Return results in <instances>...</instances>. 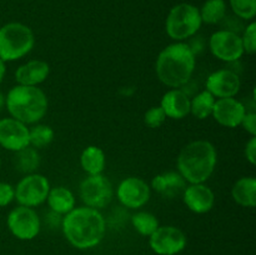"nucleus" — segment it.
Returning <instances> with one entry per match:
<instances>
[{
	"label": "nucleus",
	"instance_id": "obj_7",
	"mask_svg": "<svg viewBox=\"0 0 256 255\" xmlns=\"http://www.w3.org/2000/svg\"><path fill=\"white\" fill-rule=\"evenodd\" d=\"M79 195L85 206L100 210L108 206L112 200L114 188L105 175H88L80 182Z\"/></svg>",
	"mask_w": 256,
	"mask_h": 255
},
{
	"label": "nucleus",
	"instance_id": "obj_11",
	"mask_svg": "<svg viewBox=\"0 0 256 255\" xmlns=\"http://www.w3.org/2000/svg\"><path fill=\"white\" fill-rule=\"evenodd\" d=\"M186 235L172 225L159 226L149 236V245L158 255H176L186 248Z\"/></svg>",
	"mask_w": 256,
	"mask_h": 255
},
{
	"label": "nucleus",
	"instance_id": "obj_6",
	"mask_svg": "<svg viewBox=\"0 0 256 255\" xmlns=\"http://www.w3.org/2000/svg\"><path fill=\"white\" fill-rule=\"evenodd\" d=\"M202 25L199 8L189 2H180L170 9L165 20V32L174 42H184L194 36Z\"/></svg>",
	"mask_w": 256,
	"mask_h": 255
},
{
	"label": "nucleus",
	"instance_id": "obj_15",
	"mask_svg": "<svg viewBox=\"0 0 256 255\" xmlns=\"http://www.w3.org/2000/svg\"><path fill=\"white\" fill-rule=\"evenodd\" d=\"M245 114L246 108L236 98H222L215 100L212 116L222 126L234 129L240 126Z\"/></svg>",
	"mask_w": 256,
	"mask_h": 255
},
{
	"label": "nucleus",
	"instance_id": "obj_36",
	"mask_svg": "<svg viewBox=\"0 0 256 255\" xmlns=\"http://www.w3.org/2000/svg\"><path fill=\"white\" fill-rule=\"evenodd\" d=\"M0 166H2V160H0Z\"/></svg>",
	"mask_w": 256,
	"mask_h": 255
},
{
	"label": "nucleus",
	"instance_id": "obj_24",
	"mask_svg": "<svg viewBox=\"0 0 256 255\" xmlns=\"http://www.w3.org/2000/svg\"><path fill=\"white\" fill-rule=\"evenodd\" d=\"M215 98L208 90H202L190 99V114L199 120H205L212 114Z\"/></svg>",
	"mask_w": 256,
	"mask_h": 255
},
{
	"label": "nucleus",
	"instance_id": "obj_10",
	"mask_svg": "<svg viewBox=\"0 0 256 255\" xmlns=\"http://www.w3.org/2000/svg\"><path fill=\"white\" fill-rule=\"evenodd\" d=\"M209 48L218 60L225 62H238L244 52L242 38L234 30H218L210 36Z\"/></svg>",
	"mask_w": 256,
	"mask_h": 255
},
{
	"label": "nucleus",
	"instance_id": "obj_35",
	"mask_svg": "<svg viewBox=\"0 0 256 255\" xmlns=\"http://www.w3.org/2000/svg\"><path fill=\"white\" fill-rule=\"evenodd\" d=\"M4 105H5V96L2 94V92H0V109H2Z\"/></svg>",
	"mask_w": 256,
	"mask_h": 255
},
{
	"label": "nucleus",
	"instance_id": "obj_16",
	"mask_svg": "<svg viewBox=\"0 0 256 255\" xmlns=\"http://www.w3.org/2000/svg\"><path fill=\"white\" fill-rule=\"evenodd\" d=\"M182 195L188 209L195 214H206L215 205L214 192L205 182L186 185Z\"/></svg>",
	"mask_w": 256,
	"mask_h": 255
},
{
	"label": "nucleus",
	"instance_id": "obj_22",
	"mask_svg": "<svg viewBox=\"0 0 256 255\" xmlns=\"http://www.w3.org/2000/svg\"><path fill=\"white\" fill-rule=\"evenodd\" d=\"M106 165V155L102 148L89 145L80 155V166L88 175L102 174Z\"/></svg>",
	"mask_w": 256,
	"mask_h": 255
},
{
	"label": "nucleus",
	"instance_id": "obj_26",
	"mask_svg": "<svg viewBox=\"0 0 256 255\" xmlns=\"http://www.w3.org/2000/svg\"><path fill=\"white\" fill-rule=\"evenodd\" d=\"M55 132L50 125L36 124L29 128V144L35 149H42L52 142Z\"/></svg>",
	"mask_w": 256,
	"mask_h": 255
},
{
	"label": "nucleus",
	"instance_id": "obj_5",
	"mask_svg": "<svg viewBox=\"0 0 256 255\" xmlns=\"http://www.w3.org/2000/svg\"><path fill=\"white\" fill-rule=\"evenodd\" d=\"M35 44L32 30L22 22H12L0 28V58L15 62L29 54Z\"/></svg>",
	"mask_w": 256,
	"mask_h": 255
},
{
	"label": "nucleus",
	"instance_id": "obj_20",
	"mask_svg": "<svg viewBox=\"0 0 256 255\" xmlns=\"http://www.w3.org/2000/svg\"><path fill=\"white\" fill-rule=\"evenodd\" d=\"M46 202L52 212L65 215L74 209L76 200H75V195L72 194L70 189L65 186H55L50 188Z\"/></svg>",
	"mask_w": 256,
	"mask_h": 255
},
{
	"label": "nucleus",
	"instance_id": "obj_1",
	"mask_svg": "<svg viewBox=\"0 0 256 255\" xmlns=\"http://www.w3.org/2000/svg\"><path fill=\"white\" fill-rule=\"evenodd\" d=\"M62 230L70 245L80 250L92 249L104 239L106 222L99 210L79 206L62 216Z\"/></svg>",
	"mask_w": 256,
	"mask_h": 255
},
{
	"label": "nucleus",
	"instance_id": "obj_19",
	"mask_svg": "<svg viewBox=\"0 0 256 255\" xmlns=\"http://www.w3.org/2000/svg\"><path fill=\"white\" fill-rule=\"evenodd\" d=\"M186 184L184 178L178 172H165L155 175L152 182V188L162 196L172 199L182 194Z\"/></svg>",
	"mask_w": 256,
	"mask_h": 255
},
{
	"label": "nucleus",
	"instance_id": "obj_4",
	"mask_svg": "<svg viewBox=\"0 0 256 255\" xmlns=\"http://www.w3.org/2000/svg\"><path fill=\"white\" fill-rule=\"evenodd\" d=\"M5 106L10 116L24 124H38L46 115L49 102L40 88L16 84L8 92Z\"/></svg>",
	"mask_w": 256,
	"mask_h": 255
},
{
	"label": "nucleus",
	"instance_id": "obj_33",
	"mask_svg": "<svg viewBox=\"0 0 256 255\" xmlns=\"http://www.w3.org/2000/svg\"><path fill=\"white\" fill-rule=\"evenodd\" d=\"M245 158L252 165L256 164V136H252L245 145Z\"/></svg>",
	"mask_w": 256,
	"mask_h": 255
},
{
	"label": "nucleus",
	"instance_id": "obj_23",
	"mask_svg": "<svg viewBox=\"0 0 256 255\" xmlns=\"http://www.w3.org/2000/svg\"><path fill=\"white\" fill-rule=\"evenodd\" d=\"M14 165L18 172L25 175L36 172L40 165V155L38 152V149L29 145V146L15 152Z\"/></svg>",
	"mask_w": 256,
	"mask_h": 255
},
{
	"label": "nucleus",
	"instance_id": "obj_17",
	"mask_svg": "<svg viewBox=\"0 0 256 255\" xmlns=\"http://www.w3.org/2000/svg\"><path fill=\"white\" fill-rule=\"evenodd\" d=\"M159 106L166 118L182 120L190 114V98L184 90L170 89L162 95Z\"/></svg>",
	"mask_w": 256,
	"mask_h": 255
},
{
	"label": "nucleus",
	"instance_id": "obj_12",
	"mask_svg": "<svg viewBox=\"0 0 256 255\" xmlns=\"http://www.w3.org/2000/svg\"><path fill=\"white\" fill-rule=\"evenodd\" d=\"M152 188L142 178L129 176L120 182L116 188V198L120 204L129 209H140L150 199Z\"/></svg>",
	"mask_w": 256,
	"mask_h": 255
},
{
	"label": "nucleus",
	"instance_id": "obj_30",
	"mask_svg": "<svg viewBox=\"0 0 256 255\" xmlns=\"http://www.w3.org/2000/svg\"><path fill=\"white\" fill-rule=\"evenodd\" d=\"M165 120H166V115L160 106H152L146 110L144 115V122L146 124V126L152 128V129L160 128L164 124Z\"/></svg>",
	"mask_w": 256,
	"mask_h": 255
},
{
	"label": "nucleus",
	"instance_id": "obj_3",
	"mask_svg": "<svg viewBox=\"0 0 256 255\" xmlns=\"http://www.w3.org/2000/svg\"><path fill=\"white\" fill-rule=\"evenodd\" d=\"M218 152L208 140H194L180 150L176 159L178 172L188 184L205 182L214 172Z\"/></svg>",
	"mask_w": 256,
	"mask_h": 255
},
{
	"label": "nucleus",
	"instance_id": "obj_8",
	"mask_svg": "<svg viewBox=\"0 0 256 255\" xmlns=\"http://www.w3.org/2000/svg\"><path fill=\"white\" fill-rule=\"evenodd\" d=\"M50 188V182L45 175L38 172L28 174L14 186L15 200L22 206L36 208L46 202Z\"/></svg>",
	"mask_w": 256,
	"mask_h": 255
},
{
	"label": "nucleus",
	"instance_id": "obj_9",
	"mask_svg": "<svg viewBox=\"0 0 256 255\" xmlns=\"http://www.w3.org/2000/svg\"><path fill=\"white\" fill-rule=\"evenodd\" d=\"M9 232L19 240H32L38 236L42 228L40 218L34 208L19 205L9 212L6 218Z\"/></svg>",
	"mask_w": 256,
	"mask_h": 255
},
{
	"label": "nucleus",
	"instance_id": "obj_21",
	"mask_svg": "<svg viewBox=\"0 0 256 255\" xmlns=\"http://www.w3.org/2000/svg\"><path fill=\"white\" fill-rule=\"evenodd\" d=\"M232 200L244 208L256 205V179L254 176H242L235 182L232 188Z\"/></svg>",
	"mask_w": 256,
	"mask_h": 255
},
{
	"label": "nucleus",
	"instance_id": "obj_28",
	"mask_svg": "<svg viewBox=\"0 0 256 255\" xmlns=\"http://www.w3.org/2000/svg\"><path fill=\"white\" fill-rule=\"evenodd\" d=\"M230 8L238 18L252 20L256 15V0H229Z\"/></svg>",
	"mask_w": 256,
	"mask_h": 255
},
{
	"label": "nucleus",
	"instance_id": "obj_27",
	"mask_svg": "<svg viewBox=\"0 0 256 255\" xmlns=\"http://www.w3.org/2000/svg\"><path fill=\"white\" fill-rule=\"evenodd\" d=\"M132 225L140 235L149 238L160 226L159 220L149 212H136L132 216Z\"/></svg>",
	"mask_w": 256,
	"mask_h": 255
},
{
	"label": "nucleus",
	"instance_id": "obj_34",
	"mask_svg": "<svg viewBox=\"0 0 256 255\" xmlns=\"http://www.w3.org/2000/svg\"><path fill=\"white\" fill-rule=\"evenodd\" d=\"M5 74H6V66H5V62L0 58V84L4 80Z\"/></svg>",
	"mask_w": 256,
	"mask_h": 255
},
{
	"label": "nucleus",
	"instance_id": "obj_14",
	"mask_svg": "<svg viewBox=\"0 0 256 255\" xmlns=\"http://www.w3.org/2000/svg\"><path fill=\"white\" fill-rule=\"evenodd\" d=\"M242 88L239 75L230 69H220L212 72L205 82V90L210 92L215 99L222 98H235Z\"/></svg>",
	"mask_w": 256,
	"mask_h": 255
},
{
	"label": "nucleus",
	"instance_id": "obj_31",
	"mask_svg": "<svg viewBox=\"0 0 256 255\" xmlns=\"http://www.w3.org/2000/svg\"><path fill=\"white\" fill-rule=\"evenodd\" d=\"M15 200V189L9 182H0V208L8 206Z\"/></svg>",
	"mask_w": 256,
	"mask_h": 255
},
{
	"label": "nucleus",
	"instance_id": "obj_13",
	"mask_svg": "<svg viewBox=\"0 0 256 255\" xmlns=\"http://www.w3.org/2000/svg\"><path fill=\"white\" fill-rule=\"evenodd\" d=\"M29 145V128L26 124L12 116L0 120V146L16 152Z\"/></svg>",
	"mask_w": 256,
	"mask_h": 255
},
{
	"label": "nucleus",
	"instance_id": "obj_29",
	"mask_svg": "<svg viewBox=\"0 0 256 255\" xmlns=\"http://www.w3.org/2000/svg\"><path fill=\"white\" fill-rule=\"evenodd\" d=\"M244 52L252 55L256 52V24L252 22L246 25L242 35H240Z\"/></svg>",
	"mask_w": 256,
	"mask_h": 255
},
{
	"label": "nucleus",
	"instance_id": "obj_32",
	"mask_svg": "<svg viewBox=\"0 0 256 255\" xmlns=\"http://www.w3.org/2000/svg\"><path fill=\"white\" fill-rule=\"evenodd\" d=\"M242 129L249 132L252 136H256V114L255 112H248L242 118V122L240 124Z\"/></svg>",
	"mask_w": 256,
	"mask_h": 255
},
{
	"label": "nucleus",
	"instance_id": "obj_25",
	"mask_svg": "<svg viewBox=\"0 0 256 255\" xmlns=\"http://www.w3.org/2000/svg\"><path fill=\"white\" fill-rule=\"evenodd\" d=\"M199 12L204 24H219L226 15V2L225 0H206L199 9Z\"/></svg>",
	"mask_w": 256,
	"mask_h": 255
},
{
	"label": "nucleus",
	"instance_id": "obj_2",
	"mask_svg": "<svg viewBox=\"0 0 256 255\" xmlns=\"http://www.w3.org/2000/svg\"><path fill=\"white\" fill-rule=\"evenodd\" d=\"M196 58L186 42H175L159 52L155 62V72L160 82L172 89L188 84L194 74Z\"/></svg>",
	"mask_w": 256,
	"mask_h": 255
},
{
	"label": "nucleus",
	"instance_id": "obj_18",
	"mask_svg": "<svg viewBox=\"0 0 256 255\" xmlns=\"http://www.w3.org/2000/svg\"><path fill=\"white\" fill-rule=\"evenodd\" d=\"M50 66L45 60H29L15 70V80L19 85L38 86L48 79Z\"/></svg>",
	"mask_w": 256,
	"mask_h": 255
}]
</instances>
